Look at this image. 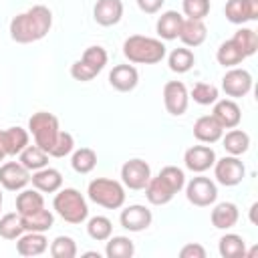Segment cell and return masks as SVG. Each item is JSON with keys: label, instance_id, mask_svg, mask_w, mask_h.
<instances>
[{"label": "cell", "instance_id": "cell-21", "mask_svg": "<svg viewBox=\"0 0 258 258\" xmlns=\"http://www.w3.org/2000/svg\"><path fill=\"white\" fill-rule=\"evenodd\" d=\"M208 36V28L204 20H194V18H183L181 30H179V40L185 46H200Z\"/></svg>", "mask_w": 258, "mask_h": 258}, {"label": "cell", "instance_id": "cell-32", "mask_svg": "<svg viewBox=\"0 0 258 258\" xmlns=\"http://www.w3.org/2000/svg\"><path fill=\"white\" fill-rule=\"evenodd\" d=\"M218 250L224 258H240V256L244 258L246 256V242L238 234H226L220 238Z\"/></svg>", "mask_w": 258, "mask_h": 258}, {"label": "cell", "instance_id": "cell-45", "mask_svg": "<svg viewBox=\"0 0 258 258\" xmlns=\"http://www.w3.org/2000/svg\"><path fill=\"white\" fill-rule=\"evenodd\" d=\"M165 0H137V6L145 12V14H155L161 6H163Z\"/></svg>", "mask_w": 258, "mask_h": 258}, {"label": "cell", "instance_id": "cell-17", "mask_svg": "<svg viewBox=\"0 0 258 258\" xmlns=\"http://www.w3.org/2000/svg\"><path fill=\"white\" fill-rule=\"evenodd\" d=\"M123 16V2L121 0H97L93 8V18L101 26H113Z\"/></svg>", "mask_w": 258, "mask_h": 258}, {"label": "cell", "instance_id": "cell-31", "mask_svg": "<svg viewBox=\"0 0 258 258\" xmlns=\"http://www.w3.org/2000/svg\"><path fill=\"white\" fill-rule=\"evenodd\" d=\"M105 242H107L105 254L109 258H131L135 254V244L127 236H113V238L109 236Z\"/></svg>", "mask_w": 258, "mask_h": 258}, {"label": "cell", "instance_id": "cell-37", "mask_svg": "<svg viewBox=\"0 0 258 258\" xmlns=\"http://www.w3.org/2000/svg\"><path fill=\"white\" fill-rule=\"evenodd\" d=\"M71 165L77 173H89L95 169L97 165V153L91 149V147H81L73 153V159H71Z\"/></svg>", "mask_w": 258, "mask_h": 258}, {"label": "cell", "instance_id": "cell-39", "mask_svg": "<svg viewBox=\"0 0 258 258\" xmlns=\"http://www.w3.org/2000/svg\"><path fill=\"white\" fill-rule=\"evenodd\" d=\"M50 256L52 258H75L77 256V244L71 236H58L50 244Z\"/></svg>", "mask_w": 258, "mask_h": 258}, {"label": "cell", "instance_id": "cell-33", "mask_svg": "<svg viewBox=\"0 0 258 258\" xmlns=\"http://www.w3.org/2000/svg\"><path fill=\"white\" fill-rule=\"evenodd\" d=\"M22 234H24V224H22V216L18 212H10L0 218V236L2 238L18 240Z\"/></svg>", "mask_w": 258, "mask_h": 258}, {"label": "cell", "instance_id": "cell-7", "mask_svg": "<svg viewBox=\"0 0 258 258\" xmlns=\"http://www.w3.org/2000/svg\"><path fill=\"white\" fill-rule=\"evenodd\" d=\"M185 196H187L189 204H194L198 208H206L216 202L218 187L210 177L198 175V177H191V181L185 185Z\"/></svg>", "mask_w": 258, "mask_h": 258}, {"label": "cell", "instance_id": "cell-42", "mask_svg": "<svg viewBox=\"0 0 258 258\" xmlns=\"http://www.w3.org/2000/svg\"><path fill=\"white\" fill-rule=\"evenodd\" d=\"M73 149H75V139H73V135L67 133V131H60L58 137H56V141H54V145H52L50 151H48V157H64V155H69Z\"/></svg>", "mask_w": 258, "mask_h": 258}, {"label": "cell", "instance_id": "cell-1", "mask_svg": "<svg viewBox=\"0 0 258 258\" xmlns=\"http://www.w3.org/2000/svg\"><path fill=\"white\" fill-rule=\"evenodd\" d=\"M52 26V12L42 6L36 4L32 8H28L22 14H16L10 22V36L14 42L20 44H28V42H36L40 38H44L48 34Z\"/></svg>", "mask_w": 258, "mask_h": 258}, {"label": "cell", "instance_id": "cell-16", "mask_svg": "<svg viewBox=\"0 0 258 258\" xmlns=\"http://www.w3.org/2000/svg\"><path fill=\"white\" fill-rule=\"evenodd\" d=\"M109 83L113 89L121 91V93H129L137 87L139 83V73L133 64H117L113 67V71L109 73Z\"/></svg>", "mask_w": 258, "mask_h": 258}, {"label": "cell", "instance_id": "cell-24", "mask_svg": "<svg viewBox=\"0 0 258 258\" xmlns=\"http://www.w3.org/2000/svg\"><path fill=\"white\" fill-rule=\"evenodd\" d=\"M48 248V240L42 232H28L22 234L16 242V250L20 256H40Z\"/></svg>", "mask_w": 258, "mask_h": 258}, {"label": "cell", "instance_id": "cell-40", "mask_svg": "<svg viewBox=\"0 0 258 258\" xmlns=\"http://www.w3.org/2000/svg\"><path fill=\"white\" fill-rule=\"evenodd\" d=\"M191 99L198 105H214L218 101V87L212 83H196L191 89Z\"/></svg>", "mask_w": 258, "mask_h": 258}, {"label": "cell", "instance_id": "cell-5", "mask_svg": "<svg viewBox=\"0 0 258 258\" xmlns=\"http://www.w3.org/2000/svg\"><path fill=\"white\" fill-rule=\"evenodd\" d=\"M28 129L34 137V143L44 149L46 153L50 151V147L54 145L60 129H58V119L52 115V113H46V111H38L34 113L30 119H28Z\"/></svg>", "mask_w": 258, "mask_h": 258}, {"label": "cell", "instance_id": "cell-29", "mask_svg": "<svg viewBox=\"0 0 258 258\" xmlns=\"http://www.w3.org/2000/svg\"><path fill=\"white\" fill-rule=\"evenodd\" d=\"M2 141H4L6 153L16 155L28 145V133L22 127H8V129L2 131Z\"/></svg>", "mask_w": 258, "mask_h": 258}, {"label": "cell", "instance_id": "cell-30", "mask_svg": "<svg viewBox=\"0 0 258 258\" xmlns=\"http://www.w3.org/2000/svg\"><path fill=\"white\" fill-rule=\"evenodd\" d=\"M222 143L230 155H242L250 147V137L242 129H230L226 135H222Z\"/></svg>", "mask_w": 258, "mask_h": 258}, {"label": "cell", "instance_id": "cell-11", "mask_svg": "<svg viewBox=\"0 0 258 258\" xmlns=\"http://www.w3.org/2000/svg\"><path fill=\"white\" fill-rule=\"evenodd\" d=\"M222 89H224V93H226L228 97H234V99L244 97V95H248L250 89H252V75H250L246 69H236V67H232V69L224 75V79H222Z\"/></svg>", "mask_w": 258, "mask_h": 258}, {"label": "cell", "instance_id": "cell-47", "mask_svg": "<svg viewBox=\"0 0 258 258\" xmlns=\"http://www.w3.org/2000/svg\"><path fill=\"white\" fill-rule=\"evenodd\" d=\"M0 208H2V194H0Z\"/></svg>", "mask_w": 258, "mask_h": 258}, {"label": "cell", "instance_id": "cell-15", "mask_svg": "<svg viewBox=\"0 0 258 258\" xmlns=\"http://www.w3.org/2000/svg\"><path fill=\"white\" fill-rule=\"evenodd\" d=\"M119 220H121V226L125 230H129V232H141V230H147L151 226L153 216H151V210H147L145 206L135 204V206L125 208L121 212Z\"/></svg>", "mask_w": 258, "mask_h": 258}, {"label": "cell", "instance_id": "cell-22", "mask_svg": "<svg viewBox=\"0 0 258 258\" xmlns=\"http://www.w3.org/2000/svg\"><path fill=\"white\" fill-rule=\"evenodd\" d=\"M145 189V198L149 200V204H153V206H165V204H169L171 200H173V196H175V191L157 175V177H149V181H147V185L143 187Z\"/></svg>", "mask_w": 258, "mask_h": 258}, {"label": "cell", "instance_id": "cell-43", "mask_svg": "<svg viewBox=\"0 0 258 258\" xmlns=\"http://www.w3.org/2000/svg\"><path fill=\"white\" fill-rule=\"evenodd\" d=\"M183 14L194 20H204L210 14V0H183Z\"/></svg>", "mask_w": 258, "mask_h": 258}, {"label": "cell", "instance_id": "cell-27", "mask_svg": "<svg viewBox=\"0 0 258 258\" xmlns=\"http://www.w3.org/2000/svg\"><path fill=\"white\" fill-rule=\"evenodd\" d=\"M18 155H20L18 161H20L28 171L42 169V167H46V163H48V153H46L44 149H40L36 143H34V145H26Z\"/></svg>", "mask_w": 258, "mask_h": 258}, {"label": "cell", "instance_id": "cell-20", "mask_svg": "<svg viewBox=\"0 0 258 258\" xmlns=\"http://www.w3.org/2000/svg\"><path fill=\"white\" fill-rule=\"evenodd\" d=\"M30 181H32V185H34L38 191L54 194V191H58L60 185H62V175H60V171L54 169V167H42V169L32 171Z\"/></svg>", "mask_w": 258, "mask_h": 258}, {"label": "cell", "instance_id": "cell-9", "mask_svg": "<svg viewBox=\"0 0 258 258\" xmlns=\"http://www.w3.org/2000/svg\"><path fill=\"white\" fill-rule=\"evenodd\" d=\"M151 177V167L143 159H129L121 167V179L129 189H143Z\"/></svg>", "mask_w": 258, "mask_h": 258}, {"label": "cell", "instance_id": "cell-34", "mask_svg": "<svg viewBox=\"0 0 258 258\" xmlns=\"http://www.w3.org/2000/svg\"><path fill=\"white\" fill-rule=\"evenodd\" d=\"M216 58H218V62H220L222 67L232 69V67L240 64L246 56L242 54V50H240V48L232 42V38H230V40H226V42L220 44V48H218V52H216Z\"/></svg>", "mask_w": 258, "mask_h": 258}, {"label": "cell", "instance_id": "cell-19", "mask_svg": "<svg viewBox=\"0 0 258 258\" xmlns=\"http://www.w3.org/2000/svg\"><path fill=\"white\" fill-rule=\"evenodd\" d=\"M224 135V127L216 121L214 115H204L194 123V137L202 143H216Z\"/></svg>", "mask_w": 258, "mask_h": 258}, {"label": "cell", "instance_id": "cell-25", "mask_svg": "<svg viewBox=\"0 0 258 258\" xmlns=\"http://www.w3.org/2000/svg\"><path fill=\"white\" fill-rule=\"evenodd\" d=\"M181 22H183V16L179 12H175V10L163 12L159 16V20H157V26H155L159 38H163V40L177 38L179 36V30H181Z\"/></svg>", "mask_w": 258, "mask_h": 258}, {"label": "cell", "instance_id": "cell-41", "mask_svg": "<svg viewBox=\"0 0 258 258\" xmlns=\"http://www.w3.org/2000/svg\"><path fill=\"white\" fill-rule=\"evenodd\" d=\"M159 177L177 194L183 185H185V175H183V171L179 169V167H175V165H167V167H163L161 171H159Z\"/></svg>", "mask_w": 258, "mask_h": 258}, {"label": "cell", "instance_id": "cell-10", "mask_svg": "<svg viewBox=\"0 0 258 258\" xmlns=\"http://www.w3.org/2000/svg\"><path fill=\"white\" fill-rule=\"evenodd\" d=\"M163 103L167 113L179 117L187 111V103H189V93L185 89V85L181 81H169L163 87Z\"/></svg>", "mask_w": 258, "mask_h": 258}, {"label": "cell", "instance_id": "cell-14", "mask_svg": "<svg viewBox=\"0 0 258 258\" xmlns=\"http://www.w3.org/2000/svg\"><path fill=\"white\" fill-rule=\"evenodd\" d=\"M224 14L232 24H244L248 20H256L258 0H228Z\"/></svg>", "mask_w": 258, "mask_h": 258}, {"label": "cell", "instance_id": "cell-26", "mask_svg": "<svg viewBox=\"0 0 258 258\" xmlns=\"http://www.w3.org/2000/svg\"><path fill=\"white\" fill-rule=\"evenodd\" d=\"M52 222H54V216L52 212L40 208L32 214H26L22 216V224H24V232H46L52 228Z\"/></svg>", "mask_w": 258, "mask_h": 258}, {"label": "cell", "instance_id": "cell-35", "mask_svg": "<svg viewBox=\"0 0 258 258\" xmlns=\"http://www.w3.org/2000/svg\"><path fill=\"white\" fill-rule=\"evenodd\" d=\"M196 62V56L189 48H173L169 52V58H167V64L173 73H187Z\"/></svg>", "mask_w": 258, "mask_h": 258}, {"label": "cell", "instance_id": "cell-4", "mask_svg": "<svg viewBox=\"0 0 258 258\" xmlns=\"http://www.w3.org/2000/svg\"><path fill=\"white\" fill-rule=\"evenodd\" d=\"M89 200L97 206H103L107 210H117L125 204V187L117 179L109 177H97L89 183Z\"/></svg>", "mask_w": 258, "mask_h": 258}, {"label": "cell", "instance_id": "cell-6", "mask_svg": "<svg viewBox=\"0 0 258 258\" xmlns=\"http://www.w3.org/2000/svg\"><path fill=\"white\" fill-rule=\"evenodd\" d=\"M107 64V50L103 46H89L81 60L73 62L71 67V77L75 81H81V83H87L91 79H95Z\"/></svg>", "mask_w": 258, "mask_h": 258}, {"label": "cell", "instance_id": "cell-28", "mask_svg": "<svg viewBox=\"0 0 258 258\" xmlns=\"http://www.w3.org/2000/svg\"><path fill=\"white\" fill-rule=\"evenodd\" d=\"M40 208H44V198L36 187L34 189H22L16 196V212L20 216L32 214V212H36Z\"/></svg>", "mask_w": 258, "mask_h": 258}, {"label": "cell", "instance_id": "cell-3", "mask_svg": "<svg viewBox=\"0 0 258 258\" xmlns=\"http://www.w3.org/2000/svg\"><path fill=\"white\" fill-rule=\"evenodd\" d=\"M52 206L56 210V214L69 222V224H81L87 220L89 216V208H87V202L83 198V194L75 187H64L60 189L54 200H52Z\"/></svg>", "mask_w": 258, "mask_h": 258}, {"label": "cell", "instance_id": "cell-38", "mask_svg": "<svg viewBox=\"0 0 258 258\" xmlns=\"http://www.w3.org/2000/svg\"><path fill=\"white\" fill-rule=\"evenodd\" d=\"M87 232H89V236H91L93 240H97V242H105V240L111 236V232H113L111 220L105 218V216H95V218L89 220V224H87Z\"/></svg>", "mask_w": 258, "mask_h": 258}, {"label": "cell", "instance_id": "cell-13", "mask_svg": "<svg viewBox=\"0 0 258 258\" xmlns=\"http://www.w3.org/2000/svg\"><path fill=\"white\" fill-rule=\"evenodd\" d=\"M185 167L194 173H204L216 163V151L210 145H194L183 155Z\"/></svg>", "mask_w": 258, "mask_h": 258}, {"label": "cell", "instance_id": "cell-46", "mask_svg": "<svg viewBox=\"0 0 258 258\" xmlns=\"http://www.w3.org/2000/svg\"><path fill=\"white\" fill-rule=\"evenodd\" d=\"M8 153H6V147H4V141H2V131H0V161L6 157Z\"/></svg>", "mask_w": 258, "mask_h": 258}, {"label": "cell", "instance_id": "cell-44", "mask_svg": "<svg viewBox=\"0 0 258 258\" xmlns=\"http://www.w3.org/2000/svg\"><path fill=\"white\" fill-rule=\"evenodd\" d=\"M179 256L181 258H206V250H204V246L191 242V244H185L179 250Z\"/></svg>", "mask_w": 258, "mask_h": 258}, {"label": "cell", "instance_id": "cell-2", "mask_svg": "<svg viewBox=\"0 0 258 258\" xmlns=\"http://www.w3.org/2000/svg\"><path fill=\"white\" fill-rule=\"evenodd\" d=\"M123 54L129 62L137 64H155L165 56V44L159 38L133 34L123 42Z\"/></svg>", "mask_w": 258, "mask_h": 258}, {"label": "cell", "instance_id": "cell-18", "mask_svg": "<svg viewBox=\"0 0 258 258\" xmlns=\"http://www.w3.org/2000/svg\"><path fill=\"white\" fill-rule=\"evenodd\" d=\"M212 115L216 117V121H218L224 129H234V127H238V123H240V119H242V111H240V107L236 105V101H232V99L216 101Z\"/></svg>", "mask_w": 258, "mask_h": 258}, {"label": "cell", "instance_id": "cell-23", "mask_svg": "<svg viewBox=\"0 0 258 258\" xmlns=\"http://www.w3.org/2000/svg\"><path fill=\"white\" fill-rule=\"evenodd\" d=\"M212 224L214 228L218 230H230L232 226H236L238 218H240V212H238V206L232 204V202H222L218 204L214 210H212Z\"/></svg>", "mask_w": 258, "mask_h": 258}, {"label": "cell", "instance_id": "cell-12", "mask_svg": "<svg viewBox=\"0 0 258 258\" xmlns=\"http://www.w3.org/2000/svg\"><path fill=\"white\" fill-rule=\"evenodd\" d=\"M30 181V171L20 163V161H8L0 165V185L10 189V191H18L24 189L26 183Z\"/></svg>", "mask_w": 258, "mask_h": 258}, {"label": "cell", "instance_id": "cell-8", "mask_svg": "<svg viewBox=\"0 0 258 258\" xmlns=\"http://www.w3.org/2000/svg\"><path fill=\"white\" fill-rule=\"evenodd\" d=\"M214 173H216V179L222 183V185H238L244 175H246V167L244 163L238 159V155H226L222 159H216L214 163Z\"/></svg>", "mask_w": 258, "mask_h": 258}, {"label": "cell", "instance_id": "cell-36", "mask_svg": "<svg viewBox=\"0 0 258 258\" xmlns=\"http://www.w3.org/2000/svg\"><path fill=\"white\" fill-rule=\"evenodd\" d=\"M232 42L242 50L244 56H252L258 50V34L252 28H240L232 36Z\"/></svg>", "mask_w": 258, "mask_h": 258}]
</instances>
